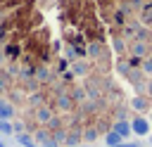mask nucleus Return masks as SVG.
Instances as JSON below:
<instances>
[{"mask_svg": "<svg viewBox=\"0 0 152 147\" xmlns=\"http://www.w3.org/2000/svg\"><path fill=\"white\" fill-rule=\"evenodd\" d=\"M71 71H74V76H86L88 74V64L86 62H74L71 64Z\"/></svg>", "mask_w": 152, "mask_h": 147, "instance_id": "nucleus-14", "label": "nucleus"}, {"mask_svg": "<svg viewBox=\"0 0 152 147\" xmlns=\"http://www.w3.org/2000/svg\"><path fill=\"white\" fill-rule=\"evenodd\" d=\"M147 57H150V59H152V50H150V55H147Z\"/></svg>", "mask_w": 152, "mask_h": 147, "instance_id": "nucleus-29", "label": "nucleus"}, {"mask_svg": "<svg viewBox=\"0 0 152 147\" xmlns=\"http://www.w3.org/2000/svg\"><path fill=\"white\" fill-rule=\"evenodd\" d=\"M145 92L152 97V78H147V83H145Z\"/></svg>", "mask_w": 152, "mask_h": 147, "instance_id": "nucleus-24", "label": "nucleus"}, {"mask_svg": "<svg viewBox=\"0 0 152 147\" xmlns=\"http://www.w3.org/2000/svg\"><path fill=\"white\" fill-rule=\"evenodd\" d=\"M81 140H83V133H81V130H71V133H66V140H64V142H66L69 147H74V145H78Z\"/></svg>", "mask_w": 152, "mask_h": 147, "instance_id": "nucleus-12", "label": "nucleus"}, {"mask_svg": "<svg viewBox=\"0 0 152 147\" xmlns=\"http://www.w3.org/2000/svg\"><path fill=\"white\" fill-rule=\"evenodd\" d=\"M48 78H50V71H48V66H40V69H36V81H38V83H48Z\"/></svg>", "mask_w": 152, "mask_h": 147, "instance_id": "nucleus-17", "label": "nucleus"}, {"mask_svg": "<svg viewBox=\"0 0 152 147\" xmlns=\"http://www.w3.org/2000/svg\"><path fill=\"white\" fill-rule=\"evenodd\" d=\"M112 50H114L119 57H124V55H128V43H126L121 36H116V38L112 40Z\"/></svg>", "mask_w": 152, "mask_h": 147, "instance_id": "nucleus-9", "label": "nucleus"}, {"mask_svg": "<svg viewBox=\"0 0 152 147\" xmlns=\"http://www.w3.org/2000/svg\"><path fill=\"white\" fill-rule=\"evenodd\" d=\"M33 119H36V123H40V126H48V123L55 119V111H52V107L40 104L38 109H33Z\"/></svg>", "mask_w": 152, "mask_h": 147, "instance_id": "nucleus-4", "label": "nucleus"}, {"mask_svg": "<svg viewBox=\"0 0 152 147\" xmlns=\"http://www.w3.org/2000/svg\"><path fill=\"white\" fill-rule=\"evenodd\" d=\"M112 130H114V133H119V135H121L124 140L133 135V133H131V121H114V126H112Z\"/></svg>", "mask_w": 152, "mask_h": 147, "instance_id": "nucleus-8", "label": "nucleus"}, {"mask_svg": "<svg viewBox=\"0 0 152 147\" xmlns=\"http://www.w3.org/2000/svg\"><path fill=\"white\" fill-rule=\"evenodd\" d=\"M140 71H142L145 76H152V59H150V57H145V59H142V66H140Z\"/></svg>", "mask_w": 152, "mask_h": 147, "instance_id": "nucleus-20", "label": "nucleus"}, {"mask_svg": "<svg viewBox=\"0 0 152 147\" xmlns=\"http://www.w3.org/2000/svg\"><path fill=\"white\" fill-rule=\"evenodd\" d=\"M131 133L138 135V138H147L152 133V126H150V119L142 116V114H135L131 119Z\"/></svg>", "mask_w": 152, "mask_h": 147, "instance_id": "nucleus-1", "label": "nucleus"}, {"mask_svg": "<svg viewBox=\"0 0 152 147\" xmlns=\"http://www.w3.org/2000/svg\"><path fill=\"white\" fill-rule=\"evenodd\" d=\"M88 55L95 57V59H100L102 57V45L100 43H88Z\"/></svg>", "mask_w": 152, "mask_h": 147, "instance_id": "nucleus-15", "label": "nucleus"}, {"mask_svg": "<svg viewBox=\"0 0 152 147\" xmlns=\"http://www.w3.org/2000/svg\"><path fill=\"white\" fill-rule=\"evenodd\" d=\"M150 145H152V138H150Z\"/></svg>", "mask_w": 152, "mask_h": 147, "instance_id": "nucleus-30", "label": "nucleus"}, {"mask_svg": "<svg viewBox=\"0 0 152 147\" xmlns=\"http://www.w3.org/2000/svg\"><path fill=\"white\" fill-rule=\"evenodd\" d=\"M33 142H36V147H43V145L52 142V133H50L48 128H40V130L33 133Z\"/></svg>", "mask_w": 152, "mask_h": 147, "instance_id": "nucleus-7", "label": "nucleus"}, {"mask_svg": "<svg viewBox=\"0 0 152 147\" xmlns=\"http://www.w3.org/2000/svg\"><path fill=\"white\" fill-rule=\"evenodd\" d=\"M28 104H31V107H36V109H38V107H40V104H43V95H33V97H31V100H28Z\"/></svg>", "mask_w": 152, "mask_h": 147, "instance_id": "nucleus-22", "label": "nucleus"}, {"mask_svg": "<svg viewBox=\"0 0 152 147\" xmlns=\"http://www.w3.org/2000/svg\"><path fill=\"white\" fill-rule=\"evenodd\" d=\"M2 59H5V55H2V50H0V64H2Z\"/></svg>", "mask_w": 152, "mask_h": 147, "instance_id": "nucleus-26", "label": "nucleus"}, {"mask_svg": "<svg viewBox=\"0 0 152 147\" xmlns=\"http://www.w3.org/2000/svg\"><path fill=\"white\" fill-rule=\"evenodd\" d=\"M142 24H145L147 28H152V7H145V12H142Z\"/></svg>", "mask_w": 152, "mask_h": 147, "instance_id": "nucleus-21", "label": "nucleus"}, {"mask_svg": "<svg viewBox=\"0 0 152 147\" xmlns=\"http://www.w3.org/2000/svg\"><path fill=\"white\" fill-rule=\"evenodd\" d=\"M71 97H74V102H86L88 100V92H86V88H74V92H71Z\"/></svg>", "mask_w": 152, "mask_h": 147, "instance_id": "nucleus-16", "label": "nucleus"}, {"mask_svg": "<svg viewBox=\"0 0 152 147\" xmlns=\"http://www.w3.org/2000/svg\"><path fill=\"white\" fill-rule=\"evenodd\" d=\"M128 107H131L133 111H138V114H145V111H150V109H152V97H150V95L138 92V95H133V97H131Z\"/></svg>", "mask_w": 152, "mask_h": 147, "instance_id": "nucleus-2", "label": "nucleus"}, {"mask_svg": "<svg viewBox=\"0 0 152 147\" xmlns=\"http://www.w3.org/2000/svg\"><path fill=\"white\" fill-rule=\"evenodd\" d=\"M17 142H21V145H26V147H36V142H33V138H31L28 133H19V135H17Z\"/></svg>", "mask_w": 152, "mask_h": 147, "instance_id": "nucleus-18", "label": "nucleus"}, {"mask_svg": "<svg viewBox=\"0 0 152 147\" xmlns=\"http://www.w3.org/2000/svg\"><path fill=\"white\" fill-rule=\"evenodd\" d=\"M0 147H5V142H2V140H0Z\"/></svg>", "mask_w": 152, "mask_h": 147, "instance_id": "nucleus-28", "label": "nucleus"}, {"mask_svg": "<svg viewBox=\"0 0 152 147\" xmlns=\"http://www.w3.org/2000/svg\"><path fill=\"white\" fill-rule=\"evenodd\" d=\"M124 142V138L119 135V133H114V130H107V135H104V145L107 147H119Z\"/></svg>", "mask_w": 152, "mask_h": 147, "instance_id": "nucleus-10", "label": "nucleus"}, {"mask_svg": "<svg viewBox=\"0 0 152 147\" xmlns=\"http://www.w3.org/2000/svg\"><path fill=\"white\" fill-rule=\"evenodd\" d=\"M2 90H5V83H2V81H0V92H2Z\"/></svg>", "mask_w": 152, "mask_h": 147, "instance_id": "nucleus-25", "label": "nucleus"}, {"mask_svg": "<svg viewBox=\"0 0 152 147\" xmlns=\"http://www.w3.org/2000/svg\"><path fill=\"white\" fill-rule=\"evenodd\" d=\"M0 119H5V121L14 119V104L10 100H5V97H0Z\"/></svg>", "mask_w": 152, "mask_h": 147, "instance_id": "nucleus-6", "label": "nucleus"}, {"mask_svg": "<svg viewBox=\"0 0 152 147\" xmlns=\"http://www.w3.org/2000/svg\"><path fill=\"white\" fill-rule=\"evenodd\" d=\"M97 138H100V130H97L95 126H90V128L83 130V142H95Z\"/></svg>", "mask_w": 152, "mask_h": 147, "instance_id": "nucleus-11", "label": "nucleus"}, {"mask_svg": "<svg viewBox=\"0 0 152 147\" xmlns=\"http://www.w3.org/2000/svg\"><path fill=\"white\" fill-rule=\"evenodd\" d=\"M0 133H2V135H12V133H14V126H12V121H5V119H0Z\"/></svg>", "mask_w": 152, "mask_h": 147, "instance_id": "nucleus-19", "label": "nucleus"}, {"mask_svg": "<svg viewBox=\"0 0 152 147\" xmlns=\"http://www.w3.org/2000/svg\"><path fill=\"white\" fill-rule=\"evenodd\" d=\"M150 43L147 40H131L128 43V55L131 57H140V59H145L147 55H150Z\"/></svg>", "mask_w": 152, "mask_h": 147, "instance_id": "nucleus-3", "label": "nucleus"}, {"mask_svg": "<svg viewBox=\"0 0 152 147\" xmlns=\"http://www.w3.org/2000/svg\"><path fill=\"white\" fill-rule=\"evenodd\" d=\"M116 71H119V74H121V76H126V78H128V74H131V71H133V69H131V66H128V62H126V59H124V57H119V59H116Z\"/></svg>", "mask_w": 152, "mask_h": 147, "instance_id": "nucleus-13", "label": "nucleus"}, {"mask_svg": "<svg viewBox=\"0 0 152 147\" xmlns=\"http://www.w3.org/2000/svg\"><path fill=\"white\" fill-rule=\"evenodd\" d=\"M147 119H150V126H152V114H150V116H147Z\"/></svg>", "mask_w": 152, "mask_h": 147, "instance_id": "nucleus-27", "label": "nucleus"}, {"mask_svg": "<svg viewBox=\"0 0 152 147\" xmlns=\"http://www.w3.org/2000/svg\"><path fill=\"white\" fill-rule=\"evenodd\" d=\"M74 104H76V102H74V97H71L69 92H59V95H57V109H59V111H71Z\"/></svg>", "mask_w": 152, "mask_h": 147, "instance_id": "nucleus-5", "label": "nucleus"}, {"mask_svg": "<svg viewBox=\"0 0 152 147\" xmlns=\"http://www.w3.org/2000/svg\"><path fill=\"white\" fill-rule=\"evenodd\" d=\"M12 126H14V133H17V135L24 133V123H21V121H17V123H12Z\"/></svg>", "mask_w": 152, "mask_h": 147, "instance_id": "nucleus-23", "label": "nucleus"}]
</instances>
